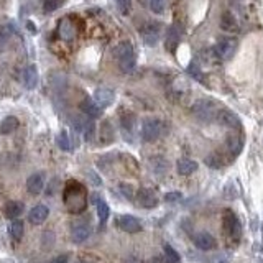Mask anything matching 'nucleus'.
Wrapping results in <instances>:
<instances>
[{
  "instance_id": "nucleus-1",
  "label": "nucleus",
  "mask_w": 263,
  "mask_h": 263,
  "mask_svg": "<svg viewBox=\"0 0 263 263\" xmlns=\"http://www.w3.org/2000/svg\"><path fill=\"white\" fill-rule=\"evenodd\" d=\"M114 56L119 63L120 71L128 74L135 70V64H137V58H135V51H133V46L128 41H122L115 46L114 50Z\"/></svg>"
},
{
  "instance_id": "nucleus-2",
  "label": "nucleus",
  "mask_w": 263,
  "mask_h": 263,
  "mask_svg": "<svg viewBox=\"0 0 263 263\" xmlns=\"http://www.w3.org/2000/svg\"><path fill=\"white\" fill-rule=\"evenodd\" d=\"M221 110L217 102H214L212 99H199L196 101L191 107V112L194 117L202 120V122H212L217 119V114Z\"/></svg>"
},
{
  "instance_id": "nucleus-3",
  "label": "nucleus",
  "mask_w": 263,
  "mask_h": 263,
  "mask_svg": "<svg viewBox=\"0 0 263 263\" xmlns=\"http://www.w3.org/2000/svg\"><path fill=\"white\" fill-rule=\"evenodd\" d=\"M222 228L224 234L230 242H237L242 235V227H240V222L237 219L235 212H232L230 209H226L222 214Z\"/></svg>"
},
{
  "instance_id": "nucleus-4",
  "label": "nucleus",
  "mask_w": 263,
  "mask_h": 263,
  "mask_svg": "<svg viewBox=\"0 0 263 263\" xmlns=\"http://www.w3.org/2000/svg\"><path fill=\"white\" fill-rule=\"evenodd\" d=\"M165 125L158 119H145L141 123V139L145 141H157L163 135Z\"/></svg>"
},
{
  "instance_id": "nucleus-5",
  "label": "nucleus",
  "mask_w": 263,
  "mask_h": 263,
  "mask_svg": "<svg viewBox=\"0 0 263 263\" xmlns=\"http://www.w3.org/2000/svg\"><path fill=\"white\" fill-rule=\"evenodd\" d=\"M235 50H237V40H234V38H222V40H219V43L214 48L215 56L219 59H222V61L230 59L234 56Z\"/></svg>"
},
{
  "instance_id": "nucleus-6",
  "label": "nucleus",
  "mask_w": 263,
  "mask_h": 263,
  "mask_svg": "<svg viewBox=\"0 0 263 263\" xmlns=\"http://www.w3.org/2000/svg\"><path fill=\"white\" fill-rule=\"evenodd\" d=\"M140 33H141V38H143V41L146 43V45L155 46L159 40V35H161V25L159 23H146L141 27Z\"/></svg>"
},
{
  "instance_id": "nucleus-7",
  "label": "nucleus",
  "mask_w": 263,
  "mask_h": 263,
  "mask_svg": "<svg viewBox=\"0 0 263 263\" xmlns=\"http://www.w3.org/2000/svg\"><path fill=\"white\" fill-rule=\"evenodd\" d=\"M135 199L141 206V208H145V209H153V208H157V204H158L157 194H155V191H152V189H148V188L139 189V191H137Z\"/></svg>"
},
{
  "instance_id": "nucleus-8",
  "label": "nucleus",
  "mask_w": 263,
  "mask_h": 263,
  "mask_svg": "<svg viewBox=\"0 0 263 263\" xmlns=\"http://www.w3.org/2000/svg\"><path fill=\"white\" fill-rule=\"evenodd\" d=\"M114 99H115L114 90L109 88H99L96 89V92H94V101H96V104L101 107V109L110 105L112 102H114Z\"/></svg>"
},
{
  "instance_id": "nucleus-9",
  "label": "nucleus",
  "mask_w": 263,
  "mask_h": 263,
  "mask_svg": "<svg viewBox=\"0 0 263 263\" xmlns=\"http://www.w3.org/2000/svg\"><path fill=\"white\" fill-rule=\"evenodd\" d=\"M38 70L35 64H30V66L25 68L23 76H21V81H23V86L30 90H33L38 86Z\"/></svg>"
},
{
  "instance_id": "nucleus-10",
  "label": "nucleus",
  "mask_w": 263,
  "mask_h": 263,
  "mask_svg": "<svg viewBox=\"0 0 263 263\" xmlns=\"http://www.w3.org/2000/svg\"><path fill=\"white\" fill-rule=\"evenodd\" d=\"M119 226L123 232H128V234H137V232L141 230L140 221L133 215H122L119 219Z\"/></svg>"
},
{
  "instance_id": "nucleus-11",
  "label": "nucleus",
  "mask_w": 263,
  "mask_h": 263,
  "mask_svg": "<svg viewBox=\"0 0 263 263\" xmlns=\"http://www.w3.org/2000/svg\"><path fill=\"white\" fill-rule=\"evenodd\" d=\"M43 188H45V173H33L27 179V189L33 196L40 194L43 191Z\"/></svg>"
},
{
  "instance_id": "nucleus-12",
  "label": "nucleus",
  "mask_w": 263,
  "mask_h": 263,
  "mask_svg": "<svg viewBox=\"0 0 263 263\" xmlns=\"http://www.w3.org/2000/svg\"><path fill=\"white\" fill-rule=\"evenodd\" d=\"M215 122H219L221 125H224V127H240V120L239 117L234 114V112L227 110V109H221L217 114V119H215Z\"/></svg>"
},
{
  "instance_id": "nucleus-13",
  "label": "nucleus",
  "mask_w": 263,
  "mask_h": 263,
  "mask_svg": "<svg viewBox=\"0 0 263 263\" xmlns=\"http://www.w3.org/2000/svg\"><path fill=\"white\" fill-rule=\"evenodd\" d=\"M48 215H50V209L46 208L45 204H38L30 210L28 221L32 224H35V226H40V224H43L46 219H48Z\"/></svg>"
},
{
  "instance_id": "nucleus-14",
  "label": "nucleus",
  "mask_w": 263,
  "mask_h": 263,
  "mask_svg": "<svg viewBox=\"0 0 263 263\" xmlns=\"http://www.w3.org/2000/svg\"><path fill=\"white\" fill-rule=\"evenodd\" d=\"M90 235V227L88 224H76L71 228V240L74 244H83L89 239Z\"/></svg>"
},
{
  "instance_id": "nucleus-15",
  "label": "nucleus",
  "mask_w": 263,
  "mask_h": 263,
  "mask_svg": "<svg viewBox=\"0 0 263 263\" xmlns=\"http://www.w3.org/2000/svg\"><path fill=\"white\" fill-rule=\"evenodd\" d=\"M194 244H196V247L199 250H212L215 247V239L208 232H199V234H196L193 237Z\"/></svg>"
},
{
  "instance_id": "nucleus-16",
  "label": "nucleus",
  "mask_w": 263,
  "mask_h": 263,
  "mask_svg": "<svg viewBox=\"0 0 263 263\" xmlns=\"http://www.w3.org/2000/svg\"><path fill=\"white\" fill-rule=\"evenodd\" d=\"M68 193H70V199H66L68 201V208H71L72 212H74V206H77V212H79V210H83L84 206H86L84 188L79 186L76 193H72V191H68Z\"/></svg>"
},
{
  "instance_id": "nucleus-17",
  "label": "nucleus",
  "mask_w": 263,
  "mask_h": 263,
  "mask_svg": "<svg viewBox=\"0 0 263 263\" xmlns=\"http://www.w3.org/2000/svg\"><path fill=\"white\" fill-rule=\"evenodd\" d=\"M179 38H181V32L179 28L173 25V27L168 28L166 32V40H165V48L168 51H171V53H175L176 51V46L179 45Z\"/></svg>"
},
{
  "instance_id": "nucleus-18",
  "label": "nucleus",
  "mask_w": 263,
  "mask_h": 263,
  "mask_svg": "<svg viewBox=\"0 0 263 263\" xmlns=\"http://www.w3.org/2000/svg\"><path fill=\"white\" fill-rule=\"evenodd\" d=\"M81 109H83V112L89 119H97V117H101V114H102V109L96 104V101L90 97H86L84 101L81 102Z\"/></svg>"
},
{
  "instance_id": "nucleus-19",
  "label": "nucleus",
  "mask_w": 263,
  "mask_h": 263,
  "mask_svg": "<svg viewBox=\"0 0 263 263\" xmlns=\"http://www.w3.org/2000/svg\"><path fill=\"white\" fill-rule=\"evenodd\" d=\"M176 170H178V173L181 176H189L197 170V163L189 158H181L178 159V163H176Z\"/></svg>"
},
{
  "instance_id": "nucleus-20",
  "label": "nucleus",
  "mask_w": 263,
  "mask_h": 263,
  "mask_svg": "<svg viewBox=\"0 0 263 263\" xmlns=\"http://www.w3.org/2000/svg\"><path fill=\"white\" fill-rule=\"evenodd\" d=\"M58 33H59V36H61L64 41H71V40H74V35H76V32H74V25H72L71 21L68 20V18H63L61 21H59Z\"/></svg>"
},
{
  "instance_id": "nucleus-21",
  "label": "nucleus",
  "mask_w": 263,
  "mask_h": 263,
  "mask_svg": "<svg viewBox=\"0 0 263 263\" xmlns=\"http://www.w3.org/2000/svg\"><path fill=\"white\" fill-rule=\"evenodd\" d=\"M18 119L14 117V115H8V117H5L0 122V133L2 135H10V133H14L18 128Z\"/></svg>"
},
{
  "instance_id": "nucleus-22",
  "label": "nucleus",
  "mask_w": 263,
  "mask_h": 263,
  "mask_svg": "<svg viewBox=\"0 0 263 263\" xmlns=\"http://www.w3.org/2000/svg\"><path fill=\"white\" fill-rule=\"evenodd\" d=\"M221 28L224 30V32H239V21H237V18L232 14H228V12H226V14L222 15L221 18Z\"/></svg>"
},
{
  "instance_id": "nucleus-23",
  "label": "nucleus",
  "mask_w": 263,
  "mask_h": 263,
  "mask_svg": "<svg viewBox=\"0 0 263 263\" xmlns=\"http://www.w3.org/2000/svg\"><path fill=\"white\" fill-rule=\"evenodd\" d=\"M23 212V204L21 202H17V201H10L5 204V209H3V214H5L7 219H18L20 214Z\"/></svg>"
},
{
  "instance_id": "nucleus-24",
  "label": "nucleus",
  "mask_w": 263,
  "mask_h": 263,
  "mask_svg": "<svg viewBox=\"0 0 263 263\" xmlns=\"http://www.w3.org/2000/svg\"><path fill=\"white\" fill-rule=\"evenodd\" d=\"M8 232H10V237L14 240H20L23 237V222L18 219H14L8 226Z\"/></svg>"
},
{
  "instance_id": "nucleus-25",
  "label": "nucleus",
  "mask_w": 263,
  "mask_h": 263,
  "mask_svg": "<svg viewBox=\"0 0 263 263\" xmlns=\"http://www.w3.org/2000/svg\"><path fill=\"white\" fill-rule=\"evenodd\" d=\"M96 209H97V215L99 219H101V222H105L110 214V209L109 206H107V202L102 199H96Z\"/></svg>"
},
{
  "instance_id": "nucleus-26",
  "label": "nucleus",
  "mask_w": 263,
  "mask_h": 263,
  "mask_svg": "<svg viewBox=\"0 0 263 263\" xmlns=\"http://www.w3.org/2000/svg\"><path fill=\"white\" fill-rule=\"evenodd\" d=\"M101 140H102V143H110V141H114V128H112V125L109 122L102 123Z\"/></svg>"
},
{
  "instance_id": "nucleus-27",
  "label": "nucleus",
  "mask_w": 263,
  "mask_h": 263,
  "mask_svg": "<svg viewBox=\"0 0 263 263\" xmlns=\"http://www.w3.org/2000/svg\"><path fill=\"white\" fill-rule=\"evenodd\" d=\"M56 143H58L59 148L64 150V152H70V150H72L71 139H70V135H68L66 132H61L58 137H56Z\"/></svg>"
},
{
  "instance_id": "nucleus-28",
  "label": "nucleus",
  "mask_w": 263,
  "mask_h": 263,
  "mask_svg": "<svg viewBox=\"0 0 263 263\" xmlns=\"http://www.w3.org/2000/svg\"><path fill=\"white\" fill-rule=\"evenodd\" d=\"M163 252H165V260L166 263H179L181 258H179V253L176 252V250L171 247V245H165L163 247Z\"/></svg>"
},
{
  "instance_id": "nucleus-29",
  "label": "nucleus",
  "mask_w": 263,
  "mask_h": 263,
  "mask_svg": "<svg viewBox=\"0 0 263 263\" xmlns=\"http://www.w3.org/2000/svg\"><path fill=\"white\" fill-rule=\"evenodd\" d=\"M206 161V165L208 166H210V168H221L222 165H224V158H222V155L221 153H217V152H214V153H210L208 158L204 159Z\"/></svg>"
},
{
  "instance_id": "nucleus-30",
  "label": "nucleus",
  "mask_w": 263,
  "mask_h": 263,
  "mask_svg": "<svg viewBox=\"0 0 263 263\" xmlns=\"http://www.w3.org/2000/svg\"><path fill=\"white\" fill-rule=\"evenodd\" d=\"M168 0H150V8L153 14H163L166 10Z\"/></svg>"
},
{
  "instance_id": "nucleus-31",
  "label": "nucleus",
  "mask_w": 263,
  "mask_h": 263,
  "mask_svg": "<svg viewBox=\"0 0 263 263\" xmlns=\"http://www.w3.org/2000/svg\"><path fill=\"white\" fill-rule=\"evenodd\" d=\"M120 122H122V127L125 128V130L130 132L132 128H133V125H135V115L130 114V112H127V114H123V115H122Z\"/></svg>"
},
{
  "instance_id": "nucleus-32",
  "label": "nucleus",
  "mask_w": 263,
  "mask_h": 263,
  "mask_svg": "<svg viewBox=\"0 0 263 263\" xmlns=\"http://www.w3.org/2000/svg\"><path fill=\"white\" fill-rule=\"evenodd\" d=\"M83 133H84V139H86V140H88V141H92L94 135H96V125H94L92 120H89V122H88V125H86V127H84Z\"/></svg>"
},
{
  "instance_id": "nucleus-33",
  "label": "nucleus",
  "mask_w": 263,
  "mask_h": 263,
  "mask_svg": "<svg viewBox=\"0 0 263 263\" xmlns=\"http://www.w3.org/2000/svg\"><path fill=\"white\" fill-rule=\"evenodd\" d=\"M117 3V8L122 15H127L130 14V8H132V0H115Z\"/></svg>"
},
{
  "instance_id": "nucleus-34",
  "label": "nucleus",
  "mask_w": 263,
  "mask_h": 263,
  "mask_svg": "<svg viewBox=\"0 0 263 263\" xmlns=\"http://www.w3.org/2000/svg\"><path fill=\"white\" fill-rule=\"evenodd\" d=\"M59 2H61V0H43V8H45L46 12H54L56 8L59 7Z\"/></svg>"
},
{
  "instance_id": "nucleus-35",
  "label": "nucleus",
  "mask_w": 263,
  "mask_h": 263,
  "mask_svg": "<svg viewBox=\"0 0 263 263\" xmlns=\"http://www.w3.org/2000/svg\"><path fill=\"white\" fill-rule=\"evenodd\" d=\"M120 191H122V194L127 199H132L133 197V188L130 184H120Z\"/></svg>"
},
{
  "instance_id": "nucleus-36",
  "label": "nucleus",
  "mask_w": 263,
  "mask_h": 263,
  "mask_svg": "<svg viewBox=\"0 0 263 263\" xmlns=\"http://www.w3.org/2000/svg\"><path fill=\"white\" fill-rule=\"evenodd\" d=\"M7 43H8V33L5 30H0V51L5 50Z\"/></svg>"
},
{
  "instance_id": "nucleus-37",
  "label": "nucleus",
  "mask_w": 263,
  "mask_h": 263,
  "mask_svg": "<svg viewBox=\"0 0 263 263\" xmlns=\"http://www.w3.org/2000/svg\"><path fill=\"white\" fill-rule=\"evenodd\" d=\"M165 199H166L168 202L178 201V199H181V193H179V191H171V193H168V194H166Z\"/></svg>"
},
{
  "instance_id": "nucleus-38",
  "label": "nucleus",
  "mask_w": 263,
  "mask_h": 263,
  "mask_svg": "<svg viewBox=\"0 0 263 263\" xmlns=\"http://www.w3.org/2000/svg\"><path fill=\"white\" fill-rule=\"evenodd\" d=\"M68 258H70L68 255H59V257H54L50 263H68Z\"/></svg>"
},
{
  "instance_id": "nucleus-39",
  "label": "nucleus",
  "mask_w": 263,
  "mask_h": 263,
  "mask_svg": "<svg viewBox=\"0 0 263 263\" xmlns=\"http://www.w3.org/2000/svg\"><path fill=\"white\" fill-rule=\"evenodd\" d=\"M210 263H228V260L226 257H214L212 260H210Z\"/></svg>"
},
{
  "instance_id": "nucleus-40",
  "label": "nucleus",
  "mask_w": 263,
  "mask_h": 263,
  "mask_svg": "<svg viewBox=\"0 0 263 263\" xmlns=\"http://www.w3.org/2000/svg\"><path fill=\"white\" fill-rule=\"evenodd\" d=\"M150 263H166L165 257H153L152 260H150Z\"/></svg>"
},
{
  "instance_id": "nucleus-41",
  "label": "nucleus",
  "mask_w": 263,
  "mask_h": 263,
  "mask_svg": "<svg viewBox=\"0 0 263 263\" xmlns=\"http://www.w3.org/2000/svg\"><path fill=\"white\" fill-rule=\"evenodd\" d=\"M76 263H89V262H86V260H79V262H76Z\"/></svg>"
}]
</instances>
